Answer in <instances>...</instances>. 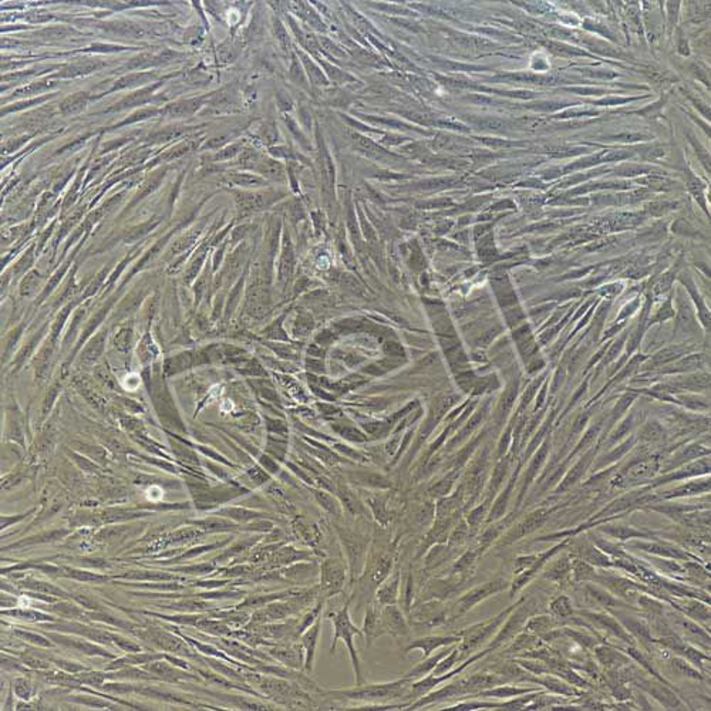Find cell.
<instances>
[{
	"label": "cell",
	"mask_w": 711,
	"mask_h": 711,
	"mask_svg": "<svg viewBox=\"0 0 711 711\" xmlns=\"http://www.w3.org/2000/svg\"><path fill=\"white\" fill-rule=\"evenodd\" d=\"M506 683H510L506 679H503L502 676L494 673V671H477V673H472V674H468L465 677H453L451 680H448V683L446 681V686H443L441 688H436L433 691H430L429 694L414 700L407 710H417V708H423V707H429V705H433V704H438V703H444V701H450V700H465V698H471L472 695H475L477 693L482 691V690H486V688H492L495 686H501V684H506Z\"/></svg>",
	"instance_id": "obj_1"
},
{
	"label": "cell",
	"mask_w": 711,
	"mask_h": 711,
	"mask_svg": "<svg viewBox=\"0 0 711 711\" xmlns=\"http://www.w3.org/2000/svg\"><path fill=\"white\" fill-rule=\"evenodd\" d=\"M413 680L402 676L401 679L387 681V683H363L352 688L330 690L325 694L337 698L364 704H391L395 700L410 701V687ZM412 703V701H410Z\"/></svg>",
	"instance_id": "obj_2"
},
{
	"label": "cell",
	"mask_w": 711,
	"mask_h": 711,
	"mask_svg": "<svg viewBox=\"0 0 711 711\" xmlns=\"http://www.w3.org/2000/svg\"><path fill=\"white\" fill-rule=\"evenodd\" d=\"M524 599H525V596H522L521 599H518L515 603H513V604H510L508 607H505L503 611H501L494 618H489L486 621L474 623V625H471V626H468V628L457 632L460 635V638H461V642L458 643L460 662H464L467 657H470L471 655H474L481 647L484 649L489 643V640L496 635V632L499 631V628L502 626V623L506 621V618L510 616V614L514 611V609Z\"/></svg>",
	"instance_id": "obj_3"
},
{
	"label": "cell",
	"mask_w": 711,
	"mask_h": 711,
	"mask_svg": "<svg viewBox=\"0 0 711 711\" xmlns=\"http://www.w3.org/2000/svg\"><path fill=\"white\" fill-rule=\"evenodd\" d=\"M350 604H352V599L349 597L346 600V603L339 609V611L336 612H332L329 614V619L332 621V625H333V640H332V646H330V655L335 653L336 650V646L337 643L342 640L343 645L346 646L347 652H349V656H350V662H352V666H353V671H354V679H356V686H360L363 683H366V679L363 676V670H362V663H360V657H359V652L354 646V640L353 638L357 635V636H362L363 638V632L362 629H359L353 621H352V616H350Z\"/></svg>",
	"instance_id": "obj_4"
},
{
	"label": "cell",
	"mask_w": 711,
	"mask_h": 711,
	"mask_svg": "<svg viewBox=\"0 0 711 711\" xmlns=\"http://www.w3.org/2000/svg\"><path fill=\"white\" fill-rule=\"evenodd\" d=\"M336 532L339 537L337 541L349 566V586H353L364 570L371 538L357 530L349 528L347 525L336 528Z\"/></svg>",
	"instance_id": "obj_5"
},
{
	"label": "cell",
	"mask_w": 711,
	"mask_h": 711,
	"mask_svg": "<svg viewBox=\"0 0 711 711\" xmlns=\"http://www.w3.org/2000/svg\"><path fill=\"white\" fill-rule=\"evenodd\" d=\"M535 609L537 602L525 597L510 614V616L506 618V621L502 623L496 635L489 640V643L484 649L492 653L506 646L517 635H520L524 631V626L528 622V619L535 615Z\"/></svg>",
	"instance_id": "obj_6"
},
{
	"label": "cell",
	"mask_w": 711,
	"mask_h": 711,
	"mask_svg": "<svg viewBox=\"0 0 711 711\" xmlns=\"http://www.w3.org/2000/svg\"><path fill=\"white\" fill-rule=\"evenodd\" d=\"M511 586V580H508L506 578L498 576L491 580L484 582L482 585H478L470 590H467L462 596H460L455 603L450 607V621H457L471 612L472 609L486 600L491 596H495L503 590H508Z\"/></svg>",
	"instance_id": "obj_7"
},
{
	"label": "cell",
	"mask_w": 711,
	"mask_h": 711,
	"mask_svg": "<svg viewBox=\"0 0 711 711\" xmlns=\"http://www.w3.org/2000/svg\"><path fill=\"white\" fill-rule=\"evenodd\" d=\"M349 580V566L345 555L326 558L321 566V597L326 600L342 593Z\"/></svg>",
	"instance_id": "obj_8"
},
{
	"label": "cell",
	"mask_w": 711,
	"mask_h": 711,
	"mask_svg": "<svg viewBox=\"0 0 711 711\" xmlns=\"http://www.w3.org/2000/svg\"><path fill=\"white\" fill-rule=\"evenodd\" d=\"M626 677H628V684L631 683L632 686L650 694L659 703H662L666 708H676V707L681 705V701H680L677 693L673 691V687L662 683L657 679L653 680L652 677H646L645 673L640 674V671L632 663L626 666Z\"/></svg>",
	"instance_id": "obj_9"
},
{
	"label": "cell",
	"mask_w": 711,
	"mask_h": 711,
	"mask_svg": "<svg viewBox=\"0 0 711 711\" xmlns=\"http://www.w3.org/2000/svg\"><path fill=\"white\" fill-rule=\"evenodd\" d=\"M412 626L422 628H440L450 622V607L444 604V600L427 599L417 604H413L407 616Z\"/></svg>",
	"instance_id": "obj_10"
},
{
	"label": "cell",
	"mask_w": 711,
	"mask_h": 711,
	"mask_svg": "<svg viewBox=\"0 0 711 711\" xmlns=\"http://www.w3.org/2000/svg\"><path fill=\"white\" fill-rule=\"evenodd\" d=\"M570 542H572V538H563L561 542H558L551 549L539 552L537 561L534 562V565L531 568H528L527 570H524V572H521L518 575H514V579L511 580V586H510V589H508V590H510V597L514 599L515 595L520 593L527 585H530L537 578V575L544 569V566L546 563H549V561L555 555H558L559 552H562L563 549H566Z\"/></svg>",
	"instance_id": "obj_11"
},
{
	"label": "cell",
	"mask_w": 711,
	"mask_h": 711,
	"mask_svg": "<svg viewBox=\"0 0 711 711\" xmlns=\"http://www.w3.org/2000/svg\"><path fill=\"white\" fill-rule=\"evenodd\" d=\"M546 520H548V511H545V510H538V511L531 513L527 518H524L518 524L511 525L510 528H508L505 531V534L495 542L494 546H496V548L510 546V545L524 539L525 537H528L532 532L542 528L544 524L546 522Z\"/></svg>",
	"instance_id": "obj_12"
},
{
	"label": "cell",
	"mask_w": 711,
	"mask_h": 711,
	"mask_svg": "<svg viewBox=\"0 0 711 711\" xmlns=\"http://www.w3.org/2000/svg\"><path fill=\"white\" fill-rule=\"evenodd\" d=\"M578 614L585 618L590 626H595L611 636L622 640L629 646H636V639L623 628V625L609 611L595 612V611H578Z\"/></svg>",
	"instance_id": "obj_13"
},
{
	"label": "cell",
	"mask_w": 711,
	"mask_h": 711,
	"mask_svg": "<svg viewBox=\"0 0 711 711\" xmlns=\"http://www.w3.org/2000/svg\"><path fill=\"white\" fill-rule=\"evenodd\" d=\"M629 545L632 548H636V549H640L643 552H647V554H652L657 558H664V559H674V561H680V562H686V561H697L700 562V559L697 558V555L680 548L679 545L676 544H671L669 541H659L657 538L656 539H636V541H631Z\"/></svg>",
	"instance_id": "obj_14"
},
{
	"label": "cell",
	"mask_w": 711,
	"mask_h": 711,
	"mask_svg": "<svg viewBox=\"0 0 711 711\" xmlns=\"http://www.w3.org/2000/svg\"><path fill=\"white\" fill-rule=\"evenodd\" d=\"M474 579V576H467V575H457V573H450L447 578H437L433 579L427 583L424 589V600L427 599H438V600H446L454 595H457L460 590L465 587L467 583H470Z\"/></svg>",
	"instance_id": "obj_15"
},
{
	"label": "cell",
	"mask_w": 711,
	"mask_h": 711,
	"mask_svg": "<svg viewBox=\"0 0 711 711\" xmlns=\"http://www.w3.org/2000/svg\"><path fill=\"white\" fill-rule=\"evenodd\" d=\"M380 615L386 635H390L394 639H404L410 636L412 625L398 604L381 606Z\"/></svg>",
	"instance_id": "obj_16"
},
{
	"label": "cell",
	"mask_w": 711,
	"mask_h": 711,
	"mask_svg": "<svg viewBox=\"0 0 711 711\" xmlns=\"http://www.w3.org/2000/svg\"><path fill=\"white\" fill-rule=\"evenodd\" d=\"M611 612L618 621L623 625V628L636 639L642 642V646L645 649H649V645L653 646V633L650 629V623L646 622L645 619L632 616L626 612V609H611Z\"/></svg>",
	"instance_id": "obj_17"
},
{
	"label": "cell",
	"mask_w": 711,
	"mask_h": 711,
	"mask_svg": "<svg viewBox=\"0 0 711 711\" xmlns=\"http://www.w3.org/2000/svg\"><path fill=\"white\" fill-rule=\"evenodd\" d=\"M570 555L580 558L582 561L599 569H616L614 559L602 549H599L589 538H580L578 542H575Z\"/></svg>",
	"instance_id": "obj_18"
},
{
	"label": "cell",
	"mask_w": 711,
	"mask_h": 711,
	"mask_svg": "<svg viewBox=\"0 0 711 711\" xmlns=\"http://www.w3.org/2000/svg\"><path fill=\"white\" fill-rule=\"evenodd\" d=\"M677 612L684 616L698 621V622H710V603H705L695 597H667V602Z\"/></svg>",
	"instance_id": "obj_19"
},
{
	"label": "cell",
	"mask_w": 711,
	"mask_h": 711,
	"mask_svg": "<svg viewBox=\"0 0 711 711\" xmlns=\"http://www.w3.org/2000/svg\"><path fill=\"white\" fill-rule=\"evenodd\" d=\"M583 590H585L586 599L592 604L603 607L604 611H611V609H632V611H635L636 609L632 604H629V603L623 602L622 599H619L618 596H615L611 590L600 587L592 582L583 583Z\"/></svg>",
	"instance_id": "obj_20"
},
{
	"label": "cell",
	"mask_w": 711,
	"mask_h": 711,
	"mask_svg": "<svg viewBox=\"0 0 711 711\" xmlns=\"http://www.w3.org/2000/svg\"><path fill=\"white\" fill-rule=\"evenodd\" d=\"M596 663L606 670H615L633 663V660L614 645L597 643L592 650Z\"/></svg>",
	"instance_id": "obj_21"
},
{
	"label": "cell",
	"mask_w": 711,
	"mask_h": 711,
	"mask_svg": "<svg viewBox=\"0 0 711 711\" xmlns=\"http://www.w3.org/2000/svg\"><path fill=\"white\" fill-rule=\"evenodd\" d=\"M460 642H461V638H460L458 633L426 636V638H419V639L412 640L407 646L404 647L402 653L407 655L412 650H422L423 652V659H426V657L431 656L436 650H438L441 647H446V646H451V645L460 643Z\"/></svg>",
	"instance_id": "obj_22"
},
{
	"label": "cell",
	"mask_w": 711,
	"mask_h": 711,
	"mask_svg": "<svg viewBox=\"0 0 711 711\" xmlns=\"http://www.w3.org/2000/svg\"><path fill=\"white\" fill-rule=\"evenodd\" d=\"M401 568L397 562L393 572L381 582V585L374 592V600L380 606L398 604L400 600V585H401Z\"/></svg>",
	"instance_id": "obj_23"
},
{
	"label": "cell",
	"mask_w": 711,
	"mask_h": 711,
	"mask_svg": "<svg viewBox=\"0 0 711 711\" xmlns=\"http://www.w3.org/2000/svg\"><path fill=\"white\" fill-rule=\"evenodd\" d=\"M381 606L374 600L366 604V615L363 621V638H364V649L370 647L376 639L380 636H384V629H383V622H381V615H380Z\"/></svg>",
	"instance_id": "obj_24"
},
{
	"label": "cell",
	"mask_w": 711,
	"mask_h": 711,
	"mask_svg": "<svg viewBox=\"0 0 711 711\" xmlns=\"http://www.w3.org/2000/svg\"><path fill=\"white\" fill-rule=\"evenodd\" d=\"M530 683L539 684L545 690H548L552 694L556 695H563V697H580L585 695L583 690H579L575 686H570L566 683L563 679L555 676V674H544V676H532L530 679Z\"/></svg>",
	"instance_id": "obj_25"
},
{
	"label": "cell",
	"mask_w": 711,
	"mask_h": 711,
	"mask_svg": "<svg viewBox=\"0 0 711 711\" xmlns=\"http://www.w3.org/2000/svg\"><path fill=\"white\" fill-rule=\"evenodd\" d=\"M542 688L539 687H522V686H513L511 683H506V684H501V686H495L492 688H486V690H482L479 693H477L475 695H472L471 698H494V700H508V698H513V697H518V695H524V694H528V693H534V691H539Z\"/></svg>",
	"instance_id": "obj_26"
},
{
	"label": "cell",
	"mask_w": 711,
	"mask_h": 711,
	"mask_svg": "<svg viewBox=\"0 0 711 711\" xmlns=\"http://www.w3.org/2000/svg\"><path fill=\"white\" fill-rule=\"evenodd\" d=\"M486 552L479 546L475 545L472 548H468L464 551L453 563L451 566V573L457 575H467V576H475V569L478 561L485 555Z\"/></svg>",
	"instance_id": "obj_27"
},
{
	"label": "cell",
	"mask_w": 711,
	"mask_h": 711,
	"mask_svg": "<svg viewBox=\"0 0 711 711\" xmlns=\"http://www.w3.org/2000/svg\"><path fill=\"white\" fill-rule=\"evenodd\" d=\"M544 578L555 585H566L572 582V555L565 554L551 563L544 572Z\"/></svg>",
	"instance_id": "obj_28"
},
{
	"label": "cell",
	"mask_w": 711,
	"mask_h": 711,
	"mask_svg": "<svg viewBox=\"0 0 711 711\" xmlns=\"http://www.w3.org/2000/svg\"><path fill=\"white\" fill-rule=\"evenodd\" d=\"M491 671L502 676L510 683H530V679L534 676L527 671L522 666H520L515 659L502 660L494 666H491Z\"/></svg>",
	"instance_id": "obj_29"
},
{
	"label": "cell",
	"mask_w": 711,
	"mask_h": 711,
	"mask_svg": "<svg viewBox=\"0 0 711 711\" xmlns=\"http://www.w3.org/2000/svg\"><path fill=\"white\" fill-rule=\"evenodd\" d=\"M544 645V642L541 640L539 636L537 635H532L530 632H525L522 631L520 635H517L510 643H508L506 646L502 647V657H515L518 655H521L522 652H527V650H531V649H535L538 646Z\"/></svg>",
	"instance_id": "obj_30"
},
{
	"label": "cell",
	"mask_w": 711,
	"mask_h": 711,
	"mask_svg": "<svg viewBox=\"0 0 711 711\" xmlns=\"http://www.w3.org/2000/svg\"><path fill=\"white\" fill-rule=\"evenodd\" d=\"M321 632H322V616L308 631H304L303 636H301V645H303L304 653H306V659H304V667H306L308 671H312V669H313L315 656H316V646H318V642L321 638Z\"/></svg>",
	"instance_id": "obj_31"
},
{
	"label": "cell",
	"mask_w": 711,
	"mask_h": 711,
	"mask_svg": "<svg viewBox=\"0 0 711 711\" xmlns=\"http://www.w3.org/2000/svg\"><path fill=\"white\" fill-rule=\"evenodd\" d=\"M457 645V643H455ZM455 645H451V646H446V647H441L440 652H437L436 655H431L426 659H423L420 663H417L412 670H409L407 673H404L405 677H409L412 679L413 681L414 680H419L430 673L434 671V669L437 667V664L455 647Z\"/></svg>",
	"instance_id": "obj_32"
},
{
	"label": "cell",
	"mask_w": 711,
	"mask_h": 711,
	"mask_svg": "<svg viewBox=\"0 0 711 711\" xmlns=\"http://www.w3.org/2000/svg\"><path fill=\"white\" fill-rule=\"evenodd\" d=\"M600 531L603 534H606L607 537H611V538L621 541V542H626V541H632V539H655L652 532H646V531L638 530L635 527L622 525V524L604 525L600 528Z\"/></svg>",
	"instance_id": "obj_33"
},
{
	"label": "cell",
	"mask_w": 711,
	"mask_h": 711,
	"mask_svg": "<svg viewBox=\"0 0 711 711\" xmlns=\"http://www.w3.org/2000/svg\"><path fill=\"white\" fill-rule=\"evenodd\" d=\"M458 552L453 551L447 542L446 544H437V545H433L427 552H426V556H424V566L427 570H434L437 568H440L441 565H444L448 559H454L457 556Z\"/></svg>",
	"instance_id": "obj_34"
},
{
	"label": "cell",
	"mask_w": 711,
	"mask_h": 711,
	"mask_svg": "<svg viewBox=\"0 0 711 711\" xmlns=\"http://www.w3.org/2000/svg\"><path fill=\"white\" fill-rule=\"evenodd\" d=\"M599 570L590 563L582 561L580 558L572 556V582L573 583H597Z\"/></svg>",
	"instance_id": "obj_35"
},
{
	"label": "cell",
	"mask_w": 711,
	"mask_h": 711,
	"mask_svg": "<svg viewBox=\"0 0 711 711\" xmlns=\"http://www.w3.org/2000/svg\"><path fill=\"white\" fill-rule=\"evenodd\" d=\"M559 626H561V621H558L552 615H534L525 623L524 631L541 638L545 633H548Z\"/></svg>",
	"instance_id": "obj_36"
},
{
	"label": "cell",
	"mask_w": 711,
	"mask_h": 711,
	"mask_svg": "<svg viewBox=\"0 0 711 711\" xmlns=\"http://www.w3.org/2000/svg\"><path fill=\"white\" fill-rule=\"evenodd\" d=\"M549 611L554 618L558 621H569L575 618V607L572 599L566 595H558L549 602Z\"/></svg>",
	"instance_id": "obj_37"
},
{
	"label": "cell",
	"mask_w": 711,
	"mask_h": 711,
	"mask_svg": "<svg viewBox=\"0 0 711 711\" xmlns=\"http://www.w3.org/2000/svg\"><path fill=\"white\" fill-rule=\"evenodd\" d=\"M563 629V633L566 635V638L575 643L576 646H579L582 650L585 652H590L593 650V647L600 643V639L597 636H592V635H587V633H583V632H579L573 628H562Z\"/></svg>",
	"instance_id": "obj_38"
},
{
	"label": "cell",
	"mask_w": 711,
	"mask_h": 711,
	"mask_svg": "<svg viewBox=\"0 0 711 711\" xmlns=\"http://www.w3.org/2000/svg\"><path fill=\"white\" fill-rule=\"evenodd\" d=\"M107 29L109 30H113L121 36H127V37H134V39H143V37H147L150 35L148 29L141 26V25H137V23H131V22H117V23H112V25H107Z\"/></svg>",
	"instance_id": "obj_39"
},
{
	"label": "cell",
	"mask_w": 711,
	"mask_h": 711,
	"mask_svg": "<svg viewBox=\"0 0 711 711\" xmlns=\"http://www.w3.org/2000/svg\"><path fill=\"white\" fill-rule=\"evenodd\" d=\"M279 662L285 663L286 666L290 667H300L301 663V650L300 647L294 646H285V647H276L270 652Z\"/></svg>",
	"instance_id": "obj_40"
},
{
	"label": "cell",
	"mask_w": 711,
	"mask_h": 711,
	"mask_svg": "<svg viewBox=\"0 0 711 711\" xmlns=\"http://www.w3.org/2000/svg\"><path fill=\"white\" fill-rule=\"evenodd\" d=\"M670 666L680 676H684V677H688V679H693V680H703L704 679V674L697 667H694L688 660H686L681 656L671 657L670 659Z\"/></svg>",
	"instance_id": "obj_41"
},
{
	"label": "cell",
	"mask_w": 711,
	"mask_h": 711,
	"mask_svg": "<svg viewBox=\"0 0 711 711\" xmlns=\"http://www.w3.org/2000/svg\"><path fill=\"white\" fill-rule=\"evenodd\" d=\"M87 101H88V97L85 92H76L63 101L61 106H60V110L63 114H67V116L77 114L85 109Z\"/></svg>",
	"instance_id": "obj_42"
},
{
	"label": "cell",
	"mask_w": 711,
	"mask_h": 711,
	"mask_svg": "<svg viewBox=\"0 0 711 711\" xmlns=\"http://www.w3.org/2000/svg\"><path fill=\"white\" fill-rule=\"evenodd\" d=\"M656 471H657V464L655 461H643V462L635 464L633 467H631L628 470V478L635 479V481L647 479V478H652Z\"/></svg>",
	"instance_id": "obj_43"
},
{
	"label": "cell",
	"mask_w": 711,
	"mask_h": 711,
	"mask_svg": "<svg viewBox=\"0 0 711 711\" xmlns=\"http://www.w3.org/2000/svg\"><path fill=\"white\" fill-rule=\"evenodd\" d=\"M486 508H488V502H482L479 506L474 508V510L468 514V517L465 520L472 537L479 531L481 525L486 520Z\"/></svg>",
	"instance_id": "obj_44"
},
{
	"label": "cell",
	"mask_w": 711,
	"mask_h": 711,
	"mask_svg": "<svg viewBox=\"0 0 711 711\" xmlns=\"http://www.w3.org/2000/svg\"><path fill=\"white\" fill-rule=\"evenodd\" d=\"M157 88V85H151V87H147V88H143L134 94H131L130 97L124 98L120 104H117V107L112 109L113 112L114 110H123V109H127V107H133V106H138L141 103H145V101L151 97L153 91Z\"/></svg>",
	"instance_id": "obj_45"
},
{
	"label": "cell",
	"mask_w": 711,
	"mask_h": 711,
	"mask_svg": "<svg viewBox=\"0 0 711 711\" xmlns=\"http://www.w3.org/2000/svg\"><path fill=\"white\" fill-rule=\"evenodd\" d=\"M404 583H405V587H404V596H402V611L405 614V616H409L410 611H412V607H413V602H414V575L412 572V569L409 570L407 576L404 578Z\"/></svg>",
	"instance_id": "obj_46"
},
{
	"label": "cell",
	"mask_w": 711,
	"mask_h": 711,
	"mask_svg": "<svg viewBox=\"0 0 711 711\" xmlns=\"http://www.w3.org/2000/svg\"><path fill=\"white\" fill-rule=\"evenodd\" d=\"M515 659V662L522 666L527 671H530L531 674L534 676H544V674H551V667L542 662V660H537V659H525V657H513Z\"/></svg>",
	"instance_id": "obj_47"
},
{
	"label": "cell",
	"mask_w": 711,
	"mask_h": 711,
	"mask_svg": "<svg viewBox=\"0 0 711 711\" xmlns=\"http://www.w3.org/2000/svg\"><path fill=\"white\" fill-rule=\"evenodd\" d=\"M340 498H342V502L345 505V510L353 515V517H359V515H366V511H364V508L363 505L359 502V499L354 496V494L349 489H343L340 492Z\"/></svg>",
	"instance_id": "obj_48"
},
{
	"label": "cell",
	"mask_w": 711,
	"mask_h": 711,
	"mask_svg": "<svg viewBox=\"0 0 711 711\" xmlns=\"http://www.w3.org/2000/svg\"><path fill=\"white\" fill-rule=\"evenodd\" d=\"M101 64L98 61H84V63H77V64H73L70 67H67L66 70H63L61 73H59L57 76L59 77H77V76H83V74H88L91 71H94L95 68H98Z\"/></svg>",
	"instance_id": "obj_49"
},
{
	"label": "cell",
	"mask_w": 711,
	"mask_h": 711,
	"mask_svg": "<svg viewBox=\"0 0 711 711\" xmlns=\"http://www.w3.org/2000/svg\"><path fill=\"white\" fill-rule=\"evenodd\" d=\"M154 78V74L151 73H136V74H130V76H126L123 78H120L116 85L113 87V91L114 90H121V88H127V87H136L141 83H147L148 80Z\"/></svg>",
	"instance_id": "obj_50"
},
{
	"label": "cell",
	"mask_w": 711,
	"mask_h": 711,
	"mask_svg": "<svg viewBox=\"0 0 711 711\" xmlns=\"http://www.w3.org/2000/svg\"><path fill=\"white\" fill-rule=\"evenodd\" d=\"M710 489V482H690L684 486H680L674 491H671V494H667L666 496L671 498V496H684V495H693V494H698V492H704Z\"/></svg>",
	"instance_id": "obj_51"
},
{
	"label": "cell",
	"mask_w": 711,
	"mask_h": 711,
	"mask_svg": "<svg viewBox=\"0 0 711 711\" xmlns=\"http://www.w3.org/2000/svg\"><path fill=\"white\" fill-rule=\"evenodd\" d=\"M196 101H179V103L171 104L167 107L165 113L171 117H181L192 113L196 109Z\"/></svg>",
	"instance_id": "obj_52"
},
{
	"label": "cell",
	"mask_w": 711,
	"mask_h": 711,
	"mask_svg": "<svg viewBox=\"0 0 711 711\" xmlns=\"http://www.w3.org/2000/svg\"><path fill=\"white\" fill-rule=\"evenodd\" d=\"M370 506H371V511H373V515L376 518V521L383 527L386 528L388 524H390V515L386 511V508H384V503L377 501V499H370L369 501Z\"/></svg>",
	"instance_id": "obj_53"
},
{
	"label": "cell",
	"mask_w": 711,
	"mask_h": 711,
	"mask_svg": "<svg viewBox=\"0 0 711 711\" xmlns=\"http://www.w3.org/2000/svg\"><path fill=\"white\" fill-rule=\"evenodd\" d=\"M184 133V129H179V127H168L162 131H158L155 133L151 140L153 141H157V143H165V141H169V140H175L178 138L181 134Z\"/></svg>",
	"instance_id": "obj_54"
},
{
	"label": "cell",
	"mask_w": 711,
	"mask_h": 711,
	"mask_svg": "<svg viewBox=\"0 0 711 711\" xmlns=\"http://www.w3.org/2000/svg\"><path fill=\"white\" fill-rule=\"evenodd\" d=\"M50 85L46 84V83H33L28 87H23V88H19L16 90L13 94L15 97H20V95H32V94H39V92H43L44 90H47Z\"/></svg>",
	"instance_id": "obj_55"
},
{
	"label": "cell",
	"mask_w": 711,
	"mask_h": 711,
	"mask_svg": "<svg viewBox=\"0 0 711 711\" xmlns=\"http://www.w3.org/2000/svg\"><path fill=\"white\" fill-rule=\"evenodd\" d=\"M191 148H192V143H184V144H181V145H178V147L172 148V150H171V151H169V153H168L164 158H165V160H174V158H178V157L184 155L185 153H188Z\"/></svg>",
	"instance_id": "obj_56"
},
{
	"label": "cell",
	"mask_w": 711,
	"mask_h": 711,
	"mask_svg": "<svg viewBox=\"0 0 711 711\" xmlns=\"http://www.w3.org/2000/svg\"><path fill=\"white\" fill-rule=\"evenodd\" d=\"M154 114H157V110H154V109L141 110L140 113H136L134 116H131L130 119H127V120H126L124 123H121V124H123V126H124V124H131V123H136V121H138V120L148 119V117H151V116H154Z\"/></svg>",
	"instance_id": "obj_57"
},
{
	"label": "cell",
	"mask_w": 711,
	"mask_h": 711,
	"mask_svg": "<svg viewBox=\"0 0 711 711\" xmlns=\"http://www.w3.org/2000/svg\"><path fill=\"white\" fill-rule=\"evenodd\" d=\"M67 29L64 28H53V29H47L44 32H42V36L47 37V39H63L67 36Z\"/></svg>",
	"instance_id": "obj_58"
},
{
	"label": "cell",
	"mask_w": 711,
	"mask_h": 711,
	"mask_svg": "<svg viewBox=\"0 0 711 711\" xmlns=\"http://www.w3.org/2000/svg\"><path fill=\"white\" fill-rule=\"evenodd\" d=\"M46 98H47V97H40V98H36V100L26 101V103H20V104H18V106H15V107L6 109V110H5V113H9V112H18V110H22V109H25V107H30V106H33V104L43 103V101H44Z\"/></svg>",
	"instance_id": "obj_59"
},
{
	"label": "cell",
	"mask_w": 711,
	"mask_h": 711,
	"mask_svg": "<svg viewBox=\"0 0 711 711\" xmlns=\"http://www.w3.org/2000/svg\"><path fill=\"white\" fill-rule=\"evenodd\" d=\"M554 537H561V534H559V535H554ZM548 538H549V537H548ZM548 538H539V539H537V541H545V539H548Z\"/></svg>",
	"instance_id": "obj_60"
}]
</instances>
